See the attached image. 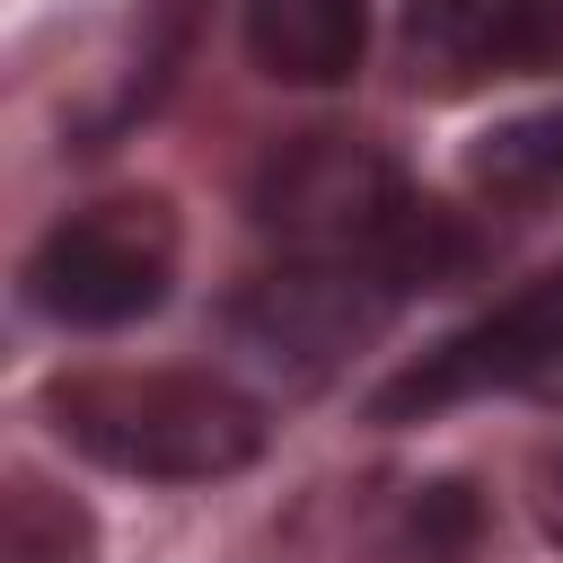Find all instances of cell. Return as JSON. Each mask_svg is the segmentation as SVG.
Returning a JSON list of instances; mask_svg holds the SVG:
<instances>
[{
    "mask_svg": "<svg viewBox=\"0 0 563 563\" xmlns=\"http://www.w3.org/2000/svg\"><path fill=\"white\" fill-rule=\"evenodd\" d=\"M475 537H484L475 493H466V484H422V501H413V519H405V545H413L422 563H466Z\"/></svg>",
    "mask_w": 563,
    "mask_h": 563,
    "instance_id": "obj_10",
    "label": "cell"
},
{
    "mask_svg": "<svg viewBox=\"0 0 563 563\" xmlns=\"http://www.w3.org/2000/svg\"><path fill=\"white\" fill-rule=\"evenodd\" d=\"M97 554V519L53 493L44 475H9V510H0V563H88Z\"/></svg>",
    "mask_w": 563,
    "mask_h": 563,
    "instance_id": "obj_9",
    "label": "cell"
},
{
    "mask_svg": "<svg viewBox=\"0 0 563 563\" xmlns=\"http://www.w3.org/2000/svg\"><path fill=\"white\" fill-rule=\"evenodd\" d=\"M185 18H194V0H158V44H150V70H141V106H150V88L167 79V62L185 53Z\"/></svg>",
    "mask_w": 563,
    "mask_h": 563,
    "instance_id": "obj_12",
    "label": "cell"
},
{
    "mask_svg": "<svg viewBox=\"0 0 563 563\" xmlns=\"http://www.w3.org/2000/svg\"><path fill=\"white\" fill-rule=\"evenodd\" d=\"M176 255H185V229H176L167 194H106V202H79L70 220H53L35 238L18 290L44 325L114 334V325H141L167 308Z\"/></svg>",
    "mask_w": 563,
    "mask_h": 563,
    "instance_id": "obj_3",
    "label": "cell"
},
{
    "mask_svg": "<svg viewBox=\"0 0 563 563\" xmlns=\"http://www.w3.org/2000/svg\"><path fill=\"white\" fill-rule=\"evenodd\" d=\"M396 308H405V290H396L387 273L343 264V255H290V264L255 273V282L229 299V334H238L264 369L317 387V378H334L361 343H378V334L396 325Z\"/></svg>",
    "mask_w": 563,
    "mask_h": 563,
    "instance_id": "obj_5",
    "label": "cell"
},
{
    "mask_svg": "<svg viewBox=\"0 0 563 563\" xmlns=\"http://www.w3.org/2000/svg\"><path fill=\"white\" fill-rule=\"evenodd\" d=\"M246 62L282 88H343L369 53V0H246Z\"/></svg>",
    "mask_w": 563,
    "mask_h": 563,
    "instance_id": "obj_7",
    "label": "cell"
},
{
    "mask_svg": "<svg viewBox=\"0 0 563 563\" xmlns=\"http://www.w3.org/2000/svg\"><path fill=\"white\" fill-rule=\"evenodd\" d=\"M528 510H537V528H545V545H563V440L537 457V475H528Z\"/></svg>",
    "mask_w": 563,
    "mask_h": 563,
    "instance_id": "obj_11",
    "label": "cell"
},
{
    "mask_svg": "<svg viewBox=\"0 0 563 563\" xmlns=\"http://www.w3.org/2000/svg\"><path fill=\"white\" fill-rule=\"evenodd\" d=\"M405 44H413V79L431 88L537 79L563 70V0H413Z\"/></svg>",
    "mask_w": 563,
    "mask_h": 563,
    "instance_id": "obj_6",
    "label": "cell"
},
{
    "mask_svg": "<svg viewBox=\"0 0 563 563\" xmlns=\"http://www.w3.org/2000/svg\"><path fill=\"white\" fill-rule=\"evenodd\" d=\"M44 422L70 457L141 484H220L273 440L264 405L220 369H62L44 387Z\"/></svg>",
    "mask_w": 563,
    "mask_h": 563,
    "instance_id": "obj_2",
    "label": "cell"
},
{
    "mask_svg": "<svg viewBox=\"0 0 563 563\" xmlns=\"http://www.w3.org/2000/svg\"><path fill=\"white\" fill-rule=\"evenodd\" d=\"M246 211L264 238H282L290 255H343L387 273L405 299L440 290L475 264V238L457 229V211H440L378 141L361 132H290L255 158L246 176Z\"/></svg>",
    "mask_w": 563,
    "mask_h": 563,
    "instance_id": "obj_1",
    "label": "cell"
},
{
    "mask_svg": "<svg viewBox=\"0 0 563 563\" xmlns=\"http://www.w3.org/2000/svg\"><path fill=\"white\" fill-rule=\"evenodd\" d=\"M475 396H545V405H563V264L519 282L475 325L440 334L422 361H405L369 396V422H440L449 405H475Z\"/></svg>",
    "mask_w": 563,
    "mask_h": 563,
    "instance_id": "obj_4",
    "label": "cell"
},
{
    "mask_svg": "<svg viewBox=\"0 0 563 563\" xmlns=\"http://www.w3.org/2000/svg\"><path fill=\"white\" fill-rule=\"evenodd\" d=\"M466 176H475V194H493V202L563 194V106H537V114H519V123H493V132L466 150Z\"/></svg>",
    "mask_w": 563,
    "mask_h": 563,
    "instance_id": "obj_8",
    "label": "cell"
}]
</instances>
